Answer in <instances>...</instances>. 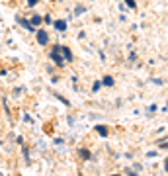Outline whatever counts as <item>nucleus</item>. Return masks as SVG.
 I'll return each instance as SVG.
<instances>
[{"instance_id":"obj_3","label":"nucleus","mask_w":168,"mask_h":176,"mask_svg":"<svg viewBox=\"0 0 168 176\" xmlns=\"http://www.w3.org/2000/svg\"><path fill=\"white\" fill-rule=\"evenodd\" d=\"M55 27L59 29V32H65V29H67V22H65V20H57L55 22Z\"/></svg>"},{"instance_id":"obj_4","label":"nucleus","mask_w":168,"mask_h":176,"mask_svg":"<svg viewBox=\"0 0 168 176\" xmlns=\"http://www.w3.org/2000/svg\"><path fill=\"white\" fill-rule=\"evenodd\" d=\"M18 22H20V24H22V26H24L26 29H30V32H35V29H33V26H31V24H27V22H26V20H22V18H18Z\"/></svg>"},{"instance_id":"obj_9","label":"nucleus","mask_w":168,"mask_h":176,"mask_svg":"<svg viewBox=\"0 0 168 176\" xmlns=\"http://www.w3.org/2000/svg\"><path fill=\"white\" fill-rule=\"evenodd\" d=\"M166 170H168V160H166Z\"/></svg>"},{"instance_id":"obj_5","label":"nucleus","mask_w":168,"mask_h":176,"mask_svg":"<svg viewBox=\"0 0 168 176\" xmlns=\"http://www.w3.org/2000/svg\"><path fill=\"white\" fill-rule=\"evenodd\" d=\"M96 129H98V133H100V135H102V137H106V135H108V129H106V127H104V125H98V127H96Z\"/></svg>"},{"instance_id":"obj_8","label":"nucleus","mask_w":168,"mask_h":176,"mask_svg":"<svg viewBox=\"0 0 168 176\" xmlns=\"http://www.w3.org/2000/svg\"><path fill=\"white\" fill-rule=\"evenodd\" d=\"M27 4H30V6H35V4H37V0H27Z\"/></svg>"},{"instance_id":"obj_7","label":"nucleus","mask_w":168,"mask_h":176,"mask_svg":"<svg viewBox=\"0 0 168 176\" xmlns=\"http://www.w3.org/2000/svg\"><path fill=\"white\" fill-rule=\"evenodd\" d=\"M31 22H33L35 26H39V22H41V18H39V16H33V18H31Z\"/></svg>"},{"instance_id":"obj_2","label":"nucleus","mask_w":168,"mask_h":176,"mask_svg":"<svg viewBox=\"0 0 168 176\" xmlns=\"http://www.w3.org/2000/svg\"><path fill=\"white\" fill-rule=\"evenodd\" d=\"M37 41H39V45H47L49 43V35L45 29H37Z\"/></svg>"},{"instance_id":"obj_6","label":"nucleus","mask_w":168,"mask_h":176,"mask_svg":"<svg viewBox=\"0 0 168 176\" xmlns=\"http://www.w3.org/2000/svg\"><path fill=\"white\" fill-rule=\"evenodd\" d=\"M104 84H106V86H112V84H113V78L106 76V78H104Z\"/></svg>"},{"instance_id":"obj_1","label":"nucleus","mask_w":168,"mask_h":176,"mask_svg":"<svg viewBox=\"0 0 168 176\" xmlns=\"http://www.w3.org/2000/svg\"><path fill=\"white\" fill-rule=\"evenodd\" d=\"M51 59H53V61L59 65V67H63L65 63L67 61H70L72 59V53L70 51L67 49V47H61V45H55L53 47V51H51Z\"/></svg>"}]
</instances>
